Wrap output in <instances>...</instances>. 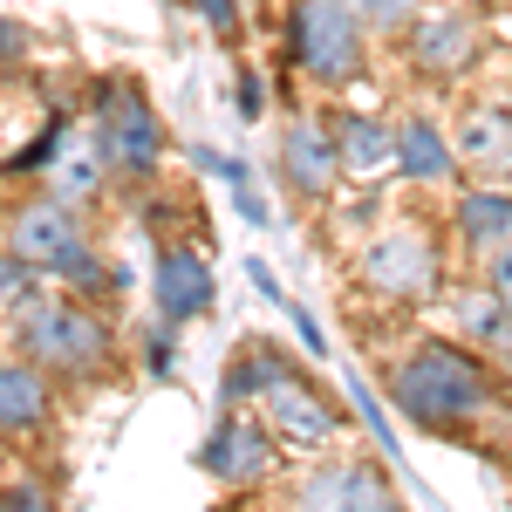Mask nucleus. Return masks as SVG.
Returning a JSON list of instances; mask_svg holds the SVG:
<instances>
[{
    "instance_id": "nucleus-24",
    "label": "nucleus",
    "mask_w": 512,
    "mask_h": 512,
    "mask_svg": "<svg viewBox=\"0 0 512 512\" xmlns=\"http://www.w3.org/2000/svg\"><path fill=\"white\" fill-rule=\"evenodd\" d=\"M492 294H499V308L512 315V246H499V253H492Z\"/></svg>"
},
{
    "instance_id": "nucleus-16",
    "label": "nucleus",
    "mask_w": 512,
    "mask_h": 512,
    "mask_svg": "<svg viewBox=\"0 0 512 512\" xmlns=\"http://www.w3.org/2000/svg\"><path fill=\"white\" fill-rule=\"evenodd\" d=\"M335 137H342L335 158L349 164V171H383V164L396 158V137L376 117H342V123H335Z\"/></svg>"
},
{
    "instance_id": "nucleus-8",
    "label": "nucleus",
    "mask_w": 512,
    "mask_h": 512,
    "mask_svg": "<svg viewBox=\"0 0 512 512\" xmlns=\"http://www.w3.org/2000/svg\"><path fill=\"white\" fill-rule=\"evenodd\" d=\"M267 465H274V444L253 417H226L205 444V472L219 478H267Z\"/></svg>"
},
{
    "instance_id": "nucleus-28",
    "label": "nucleus",
    "mask_w": 512,
    "mask_h": 512,
    "mask_svg": "<svg viewBox=\"0 0 512 512\" xmlns=\"http://www.w3.org/2000/svg\"><path fill=\"white\" fill-rule=\"evenodd\" d=\"M506 171H512V151H506Z\"/></svg>"
},
{
    "instance_id": "nucleus-10",
    "label": "nucleus",
    "mask_w": 512,
    "mask_h": 512,
    "mask_svg": "<svg viewBox=\"0 0 512 512\" xmlns=\"http://www.w3.org/2000/svg\"><path fill=\"white\" fill-rule=\"evenodd\" d=\"M158 308L164 321H192L212 308V274L198 253H164L158 260Z\"/></svg>"
},
{
    "instance_id": "nucleus-17",
    "label": "nucleus",
    "mask_w": 512,
    "mask_h": 512,
    "mask_svg": "<svg viewBox=\"0 0 512 512\" xmlns=\"http://www.w3.org/2000/svg\"><path fill=\"white\" fill-rule=\"evenodd\" d=\"M458 226H465V239H472V246H512V198L472 192L465 205H458Z\"/></svg>"
},
{
    "instance_id": "nucleus-13",
    "label": "nucleus",
    "mask_w": 512,
    "mask_h": 512,
    "mask_svg": "<svg viewBox=\"0 0 512 512\" xmlns=\"http://www.w3.org/2000/svg\"><path fill=\"white\" fill-rule=\"evenodd\" d=\"M267 410H274V424H280V431H287V437H301V444H321V437L335 431V410H328V403H321L315 390H301V383H294V369H287L274 390H267Z\"/></svg>"
},
{
    "instance_id": "nucleus-9",
    "label": "nucleus",
    "mask_w": 512,
    "mask_h": 512,
    "mask_svg": "<svg viewBox=\"0 0 512 512\" xmlns=\"http://www.w3.org/2000/svg\"><path fill=\"white\" fill-rule=\"evenodd\" d=\"M280 164H287V185L308 192V198H328V192H335V171H342L335 144H328V130H315V123H294V130H287Z\"/></svg>"
},
{
    "instance_id": "nucleus-23",
    "label": "nucleus",
    "mask_w": 512,
    "mask_h": 512,
    "mask_svg": "<svg viewBox=\"0 0 512 512\" xmlns=\"http://www.w3.org/2000/svg\"><path fill=\"white\" fill-rule=\"evenodd\" d=\"M0 512H55V499L35 492V485H7V492H0Z\"/></svg>"
},
{
    "instance_id": "nucleus-12",
    "label": "nucleus",
    "mask_w": 512,
    "mask_h": 512,
    "mask_svg": "<svg viewBox=\"0 0 512 512\" xmlns=\"http://www.w3.org/2000/svg\"><path fill=\"white\" fill-rule=\"evenodd\" d=\"M48 178H55V198L62 205H76L103 185V144H96V130H76L69 144H55L48 151Z\"/></svg>"
},
{
    "instance_id": "nucleus-5",
    "label": "nucleus",
    "mask_w": 512,
    "mask_h": 512,
    "mask_svg": "<svg viewBox=\"0 0 512 512\" xmlns=\"http://www.w3.org/2000/svg\"><path fill=\"white\" fill-rule=\"evenodd\" d=\"M362 280L369 287H383V294H403V301H417V294H431L437 287V253L424 233H390L376 239L369 253H362Z\"/></svg>"
},
{
    "instance_id": "nucleus-22",
    "label": "nucleus",
    "mask_w": 512,
    "mask_h": 512,
    "mask_svg": "<svg viewBox=\"0 0 512 512\" xmlns=\"http://www.w3.org/2000/svg\"><path fill=\"white\" fill-rule=\"evenodd\" d=\"M28 287H35V267H28L21 253H0V308H14Z\"/></svg>"
},
{
    "instance_id": "nucleus-15",
    "label": "nucleus",
    "mask_w": 512,
    "mask_h": 512,
    "mask_svg": "<svg viewBox=\"0 0 512 512\" xmlns=\"http://www.w3.org/2000/svg\"><path fill=\"white\" fill-rule=\"evenodd\" d=\"M390 137H396V164H403L410 178H424V185H437V178H451V151H444L437 123L410 117L403 130H390Z\"/></svg>"
},
{
    "instance_id": "nucleus-19",
    "label": "nucleus",
    "mask_w": 512,
    "mask_h": 512,
    "mask_svg": "<svg viewBox=\"0 0 512 512\" xmlns=\"http://www.w3.org/2000/svg\"><path fill=\"white\" fill-rule=\"evenodd\" d=\"M342 7H349L362 28H410L424 0H342Z\"/></svg>"
},
{
    "instance_id": "nucleus-20",
    "label": "nucleus",
    "mask_w": 512,
    "mask_h": 512,
    "mask_svg": "<svg viewBox=\"0 0 512 512\" xmlns=\"http://www.w3.org/2000/svg\"><path fill=\"white\" fill-rule=\"evenodd\" d=\"M499 144H512V117H492V110H485V117L465 123V151H472V158H492Z\"/></svg>"
},
{
    "instance_id": "nucleus-26",
    "label": "nucleus",
    "mask_w": 512,
    "mask_h": 512,
    "mask_svg": "<svg viewBox=\"0 0 512 512\" xmlns=\"http://www.w3.org/2000/svg\"><path fill=\"white\" fill-rule=\"evenodd\" d=\"M21 55H28V35H21V28L0 14V62H21Z\"/></svg>"
},
{
    "instance_id": "nucleus-21",
    "label": "nucleus",
    "mask_w": 512,
    "mask_h": 512,
    "mask_svg": "<svg viewBox=\"0 0 512 512\" xmlns=\"http://www.w3.org/2000/svg\"><path fill=\"white\" fill-rule=\"evenodd\" d=\"M48 274H62V280H76V287H96V280H103V260H96V253H89V246H69V253H55V260H48Z\"/></svg>"
},
{
    "instance_id": "nucleus-25",
    "label": "nucleus",
    "mask_w": 512,
    "mask_h": 512,
    "mask_svg": "<svg viewBox=\"0 0 512 512\" xmlns=\"http://www.w3.org/2000/svg\"><path fill=\"white\" fill-rule=\"evenodd\" d=\"M198 7H205V21H212L219 35H233V28H239V7H233V0H198Z\"/></svg>"
},
{
    "instance_id": "nucleus-14",
    "label": "nucleus",
    "mask_w": 512,
    "mask_h": 512,
    "mask_svg": "<svg viewBox=\"0 0 512 512\" xmlns=\"http://www.w3.org/2000/svg\"><path fill=\"white\" fill-rule=\"evenodd\" d=\"M48 417V390L28 362H0V431H28Z\"/></svg>"
},
{
    "instance_id": "nucleus-1",
    "label": "nucleus",
    "mask_w": 512,
    "mask_h": 512,
    "mask_svg": "<svg viewBox=\"0 0 512 512\" xmlns=\"http://www.w3.org/2000/svg\"><path fill=\"white\" fill-rule=\"evenodd\" d=\"M390 396H396V410L417 417V424H458V417L485 410V369H478V355L424 342L410 362L390 369Z\"/></svg>"
},
{
    "instance_id": "nucleus-6",
    "label": "nucleus",
    "mask_w": 512,
    "mask_h": 512,
    "mask_svg": "<svg viewBox=\"0 0 512 512\" xmlns=\"http://www.w3.org/2000/svg\"><path fill=\"white\" fill-rule=\"evenodd\" d=\"M76 212L62 205V198H35V205H21L14 219H7V253H21L28 267H48L55 253H69L76 246Z\"/></svg>"
},
{
    "instance_id": "nucleus-11",
    "label": "nucleus",
    "mask_w": 512,
    "mask_h": 512,
    "mask_svg": "<svg viewBox=\"0 0 512 512\" xmlns=\"http://www.w3.org/2000/svg\"><path fill=\"white\" fill-rule=\"evenodd\" d=\"M410 55H417V69H431V76H458V69L478 55V28L465 21V14L424 21V28H417V41H410Z\"/></svg>"
},
{
    "instance_id": "nucleus-18",
    "label": "nucleus",
    "mask_w": 512,
    "mask_h": 512,
    "mask_svg": "<svg viewBox=\"0 0 512 512\" xmlns=\"http://www.w3.org/2000/svg\"><path fill=\"white\" fill-rule=\"evenodd\" d=\"M280 376H287V355H280L274 342H246V349L233 355V376H226V390H233V396L260 390V396H267Z\"/></svg>"
},
{
    "instance_id": "nucleus-2",
    "label": "nucleus",
    "mask_w": 512,
    "mask_h": 512,
    "mask_svg": "<svg viewBox=\"0 0 512 512\" xmlns=\"http://www.w3.org/2000/svg\"><path fill=\"white\" fill-rule=\"evenodd\" d=\"M21 349H28V362H48V369H96L110 355V328L89 315V308L35 301L21 315Z\"/></svg>"
},
{
    "instance_id": "nucleus-7",
    "label": "nucleus",
    "mask_w": 512,
    "mask_h": 512,
    "mask_svg": "<svg viewBox=\"0 0 512 512\" xmlns=\"http://www.w3.org/2000/svg\"><path fill=\"white\" fill-rule=\"evenodd\" d=\"M301 512H396V499H390V485H383L376 472H362V465H335V472L308 478Z\"/></svg>"
},
{
    "instance_id": "nucleus-27",
    "label": "nucleus",
    "mask_w": 512,
    "mask_h": 512,
    "mask_svg": "<svg viewBox=\"0 0 512 512\" xmlns=\"http://www.w3.org/2000/svg\"><path fill=\"white\" fill-rule=\"evenodd\" d=\"M260 110H267V96H260V82L246 76L239 82V117H260Z\"/></svg>"
},
{
    "instance_id": "nucleus-4",
    "label": "nucleus",
    "mask_w": 512,
    "mask_h": 512,
    "mask_svg": "<svg viewBox=\"0 0 512 512\" xmlns=\"http://www.w3.org/2000/svg\"><path fill=\"white\" fill-rule=\"evenodd\" d=\"M96 144H103V164L117 171H151L164 151V130L151 117V103L130 89V82H110L96 96Z\"/></svg>"
},
{
    "instance_id": "nucleus-3",
    "label": "nucleus",
    "mask_w": 512,
    "mask_h": 512,
    "mask_svg": "<svg viewBox=\"0 0 512 512\" xmlns=\"http://www.w3.org/2000/svg\"><path fill=\"white\" fill-rule=\"evenodd\" d=\"M294 62L321 82H349L362 69V21L342 0H294Z\"/></svg>"
}]
</instances>
